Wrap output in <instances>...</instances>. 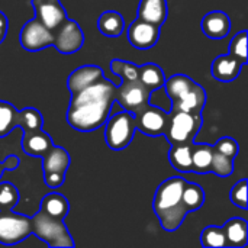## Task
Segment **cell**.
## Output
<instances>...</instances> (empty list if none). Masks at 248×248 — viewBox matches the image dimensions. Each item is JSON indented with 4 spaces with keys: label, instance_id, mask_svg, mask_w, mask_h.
I'll use <instances>...</instances> for the list:
<instances>
[{
    "label": "cell",
    "instance_id": "cell-33",
    "mask_svg": "<svg viewBox=\"0 0 248 248\" xmlns=\"http://www.w3.org/2000/svg\"><path fill=\"white\" fill-rule=\"evenodd\" d=\"M247 31H241L231 39L230 44V55L238 60L243 65L247 64Z\"/></svg>",
    "mask_w": 248,
    "mask_h": 248
},
{
    "label": "cell",
    "instance_id": "cell-17",
    "mask_svg": "<svg viewBox=\"0 0 248 248\" xmlns=\"http://www.w3.org/2000/svg\"><path fill=\"white\" fill-rule=\"evenodd\" d=\"M243 67L244 65L238 60L231 57L230 54L219 55L211 64V74L218 81L230 83V81H234L240 76Z\"/></svg>",
    "mask_w": 248,
    "mask_h": 248
},
{
    "label": "cell",
    "instance_id": "cell-8",
    "mask_svg": "<svg viewBox=\"0 0 248 248\" xmlns=\"http://www.w3.org/2000/svg\"><path fill=\"white\" fill-rule=\"evenodd\" d=\"M151 92H148L140 80L137 81H122L116 86V97L115 103H118L124 110L131 113H137L140 109L150 103Z\"/></svg>",
    "mask_w": 248,
    "mask_h": 248
},
{
    "label": "cell",
    "instance_id": "cell-1",
    "mask_svg": "<svg viewBox=\"0 0 248 248\" xmlns=\"http://www.w3.org/2000/svg\"><path fill=\"white\" fill-rule=\"evenodd\" d=\"M115 97L116 84L109 78L71 93L67 110L68 125L80 132H92L102 128L110 116Z\"/></svg>",
    "mask_w": 248,
    "mask_h": 248
},
{
    "label": "cell",
    "instance_id": "cell-23",
    "mask_svg": "<svg viewBox=\"0 0 248 248\" xmlns=\"http://www.w3.org/2000/svg\"><path fill=\"white\" fill-rule=\"evenodd\" d=\"M195 142V141H193ZM193 142L171 145L169 151V161L174 170L180 173H192V148Z\"/></svg>",
    "mask_w": 248,
    "mask_h": 248
},
{
    "label": "cell",
    "instance_id": "cell-21",
    "mask_svg": "<svg viewBox=\"0 0 248 248\" xmlns=\"http://www.w3.org/2000/svg\"><path fill=\"white\" fill-rule=\"evenodd\" d=\"M138 77L141 84L148 90V92H155L163 89L164 83H166V76L163 68L155 64V62H147L140 65L138 70Z\"/></svg>",
    "mask_w": 248,
    "mask_h": 248
},
{
    "label": "cell",
    "instance_id": "cell-9",
    "mask_svg": "<svg viewBox=\"0 0 248 248\" xmlns=\"http://www.w3.org/2000/svg\"><path fill=\"white\" fill-rule=\"evenodd\" d=\"M135 116V126L140 129L142 134L148 137H163L169 124V113L164 112L163 109L147 105L142 109H140Z\"/></svg>",
    "mask_w": 248,
    "mask_h": 248
},
{
    "label": "cell",
    "instance_id": "cell-16",
    "mask_svg": "<svg viewBox=\"0 0 248 248\" xmlns=\"http://www.w3.org/2000/svg\"><path fill=\"white\" fill-rule=\"evenodd\" d=\"M106 78L103 70L99 65H81L78 68H76L67 78V87L71 93H76L96 81H100Z\"/></svg>",
    "mask_w": 248,
    "mask_h": 248
},
{
    "label": "cell",
    "instance_id": "cell-24",
    "mask_svg": "<svg viewBox=\"0 0 248 248\" xmlns=\"http://www.w3.org/2000/svg\"><path fill=\"white\" fill-rule=\"evenodd\" d=\"M39 209L49 217H54L58 219H65V217L70 212V203L65 196H62L61 193L52 192L42 198Z\"/></svg>",
    "mask_w": 248,
    "mask_h": 248
},
{
    "label": "cell",
    "instance_id": "cell-38",
    "mask_svg": "<svg viewBox=\"0 0 248 248\" xmlns=\"http://www.w3.org/2000/svg\"><path fill=\"white\" fill-rule=\"evenodd\" d=\"M7 29H9L7 16L0 10V44L4 41V38H6V35H7Z\"/></svg>",
    "mask_w": 248,
    "mask_h": 248
},
{
    "label": "cell",
    "instance_id": "cell-37",
    "mask_svg": "<svg viewBox=\"0 0 248 248\" xmlns=\"http://www.w3.org/2000/svg\"><path fill=\"white\" fill-rule=\"evenodd\" d=\"M19 158L16 155H9L4 161H0V179L3 176L4 171H10L19 167Z\"/></svg>",
    "mask_w": 248,
    "mask_h": 248
},
{
    "label": "cell",
    "instance_id": "cell-19",
    "mask_svg": "<svg viewBox=\"0 0 248 248\" xmlns=\"http://www.w3.org/2000/svg\"><path fill=\"white\" fill-rule=\"evenodd\" d=\"M70 154L62 147L52 145V148L42 157L44 174H65L70 167Z\"/></svg>",
    "mask_w": 248,
    "mask_h": 248
},
{
    "label": "cell",
    "instance_id": "cell-32",
    "mask_svg": "<svg viewBox=\"0 0 248 248\" xmlns=\"http://www.w3.org/2000/svg\"><path fill=\"white\" fill-rule=\"evenodd\" d=\"M19 190L9 182L0 183V211L13 209L19 203Z\"/></svg>",
    "mask_w": 248,
    "mask_h": 248
},
{
    "label": "cell",
    "instance_id": "cell-12",
    "mask_svg": "<svg viewBox=\"0 0 248 248\" xmlns=\"http://www.w3.org/2000/svg\"><path fill=\"white\" fill-rule=\"evenodd\" d=\"M208 96L202 86L195 83L192 87H189L186 92H183L180 96H177L174 100H171V112L182 110L189 113H202L205 105H206Z\"/></svg>",
    "mask_w": 248,
    "mask_h": 248
},
{
    "label": "cell",
    "instance_id": "cell-7",
    "mask_svg": "<svg viewBox=\"0 0 248 248\" xmlns=\"http://www.w3.org/2000/svg\"><path fill=\"white\" fill-rule=\"evenodd\" d=\"M54 33V42L52 45L57 48L60 54H74L81 49L84 44V33L80 28V25L76 20L65 19L58 26L52 29Z\"/></svg>",
    "mask_w": 248,
    "mask_h": 248
},
{
    "label": "cell",
    "instance_id": "cell-25",
    "mask_svg": "<svg viewBox=\"0 0 248 248\" xmlns=\"http://www.w3.org/2000/svg\"><path fill=\"white\" fill-rule=\"evenodd\" d=\"M214 147L211 144H195L192 148V173L208 174L211 173V163Z\"/></svg>",
    "mask_w": 248,
    "mask_h": 248
},
{
    "label": "cell",
    "instance_id": "cell-20",
    "mask_svg": "<svg viewBox=\"0 0 248 248\" xmlns=\"http://www.w3.org/2000/svg\"><path fill=\"white\" fill-rule=\"evenodd\" d=\"M230 248L246 247L248 243V224L243 218H231L222 227Z\"/></svg>",
    "mask_w": 248,
    "mask_h": 248
},
{
    "label": "cell",
    "instance_id": "cell-29",
    "mask_svg": "<svg viewBox=\"0 0 248 248\" xmlns=\"http://www.w3.org/2000/svg\"><path fill=\"white\" fill-rule=\"evenodd\" d=\"M44 125V118L41 112L35 108H25L19 110L17 116V126L22 128L23 131H33V129H41Z\"/></svg>",
    "mask_w": 248,
    "mask_h": 248
},
{
    "label": "cell",
    "instance_id": "cell-27",
    "mask_svg": "<svg viewBox=\"0 0 248 248\" xmlns=\"http://www.w3.org/2000/svg\"><path fill=\"white\" fill-rule=\"evenodd\" d=\"M19 110L9 102L0 100V138L7 137L17 126Z\"/></svg>",
    "mask_w": 248,
    "mask_h": 248
},
{
    "label": "cell",
    "instance_id": "cell-22",
    "mask_svg": "<svg viewBox=\"0 0 248 248\" xmlns=\"http://www.w3.org/2000/svg\"><path fill=\"white\" fill-rule=\"evenodd\" d=\"M97 29L105 36L118 38L125 29L124 16L116 10H106L97 19Z\"/></svg>",
    "mask_w": 248,
    "mask_h": 248
},
{
    "label": "cell",
    "instance_id": "cell-6",
    "mask_svg": "<svg viewBox=\"0 0 248 248\" xmlns=\"http://www.w3.org/2000/svg\"><path fill=\"white\" fill-rule=\"evenodd\" d=\"M32 234L31 218L15 214L12 209L0 211V244L15 246Z\"/></svg>",
    "mask_w": 248,
    "mask_h": 248
},
{
    "label": "cell",
    "instance_id": "cell-14",
    "mask_svg": "<svg viewBox=\"0 0 248 248\" xmlns=\"http://www.w3.org/2000/svg\"><path fill=\"white\" fill-rule=\"evenodd\" d=\"M201 28L208 38L224 39L231 31V19L222 10H212L202 17Z\"/></svg>",
    "mask_w": 248,
    "mask_h": 248
},
{
    "label": "cell",
    "instance_id": "cell-26",
    "mask_svg": "<svg viewBox=\"0 0 248 248\" xmlns=\"http://www.w3.org/2000/svg\"><path fill=\"white\" fill-rule=\"evenodd\" d=\"M182 201L187 212L198 211L205 203V192L202 186L190 182H185L183 192H182Z\"/></svg>",
    "mask_w": 248,
    "mask_h": 248
},
{
    "label": "cell",
    "instance_id": "cell-10",
    "mask_svg": "<svg viewBox=\"0 0 248 248\" xmlns=\"http://www.w3.org/2000/svg\"><path fill=\"white\" fill-rule=\"evenodd\" d=\"M20 45L23 49L29 52H38L54 42V33L52 29L46 28L44 23H41L36 17L26 22L20 31Z\"/></svg>",
    "mask_w": 248,
    "mask_h": 248
},
{
    "label": "cell",
    "instance_id": "cell-11",
    "mask_svg": "<svg viewBox=\"0 0 248 248\" xmlns=\"http://www.w3.org/2000/svg\"><path fill=\"white\" fill-rule=\"evenodd\" d=\"M128 41L138 49H150L160 39V26L148 23L141 19H135L128 26Z\"/></svg>",
    "mask_w": 248,
    "mask_h": 248
},
{
    "label": "cell",
    "instance_id": "cell-3",
    "mask_svg": "<svg viewBox=\"0 0 248 248\" xmlns=\"http://www.w3.org/2000/svg\"><path fill=\"white\" fill-rule=\"evenodd\" d=\"M31 221H32V234H35L39 240H42L48 247L60 248L76 246L64 219L49 217L39 209V212L33 215Z\"/></svg>",
    "mask_w": 248,
    "mask_h": 248
},
{
    "label": "cell",
    "instance_id": "cell-5",
    "mask_svg": "<svg viewBox=\"0 0 248 248\" xmlns=\"http://www.w3.org/2000/svg\"><path fill=\"white\" fill-rule=\"evenodd\" d=\"M103 126L106 145L113 151L125 150L132 142L137 131L135 116L128 110H122L116 115L109 116Z\"/></svg>",
    "mask_w": 248,
    "mask_h": 248
},
{
    "label": "cell",
    "instance_id": "cell-13",
    "mask_svg": "<svg viewBox=\"0 0 248 248\" xmlns=\"http://www.w3.org/2000/svg\"><path fill=\"white\" fill-rule=\"evenodd\" d=\"M32 6L35 17L49 29H54L68 17L60 0H32Z\"/></svg>",
    "mask_w": 248,
    "mask_h": 248
},
{
    "label": "cell",
    "instance_id": "cell-31",
    "mask_svg": "<svg viewBox=\"0 0 248 248\" xmlns=\"http://www.w3.org/2000/svg\"><path fill=\"white\" fill-rule=\"evenodd\" d=\"M234 171V158L227 157L214 150L212 163H211V173L218 177H230Z\"/></svg>",
    "mask_w": 248,
    "mask_h": 248
},
{
    "label": "cell",
    "instance_id": "cell-2",
    "mask_svg": "<svg viewBox=\"0 0 248 248\" xmlns=\"http://www.w3.org/2000/svg\"><path fill=\"white\" fill-rule=\"evenodd\" d=\"M185 179L173 176L164 180L155 190L153 201V211L157 215L160 225L167 232L177 231L189 214L182 201Z\"/></svg>",
    "mask_w": 248,
    "mask_h": 248
},
{
    "label": "cell",
    "instance_id": "cell-35",
    "mask_svg": "<svg viewBox=\"0 0 248 248\" xmlns=\"http://www.w3.org/2000/svg\"><path fill=\"white\" fill-rule=\"evenodd\" d=\"M230 199L235 206L247 209V179H241L232 186L230 192Z\"/></svg>",
    "mask_w": 248,
    "mask_h": 248
},
{
    "label": "cell",
    "instance_id": "cell-36",
    "mask_svg": "<svg viewBox=\"0 0 248 248\" xmlns=\"http://www.w3.org/2000/svg\"><path fill=\"white\" fill-rule=\"evenodd\" d=\"M44 182L49 189H57L65 182V174H44Z\"/></svg>",
    "mask_w": 248,
    "mask_h": 248
},
{
    "label": "cell",
    "instance_id": "cell-4",
    "mask_svg": "<svg viewBox=\"0 0 248 248\" xmlns=\"http://www.w3.org/2000/svg\"><path fill=\"white\" fill-rule=\"evenodd\" d=\"M203 125L202 113H189L182 110L169 112V124L163 137L167 138L170 145L193 142L198 132Z\"/></svg>",
    "mask_w": 248,
    "mask_h": 248
},
{
    "label": "cell",
    "instance_id": "cell-18",
    "mask_svg": "<svg viewBox=\"0 0 248 248\" xmlns=\"http://www.w3.org/2000/svg\"><path fill=\"white\" fill-rule=\"evenodd\" d=\"M169 16L167 0H141L138 6V19L161 26Z\"/></svg>",
    "mask_w": 248,
    "mask_h": 248
},
{
    "label": "cell",
    "instance_id": "cell-30",
    "mask_svg": "<svg viewBox=\"0 0 248 248\" xmlns=\"http://www.w3.org/2000/svg\"><path fill=\"white\" fill-rule=\"evenodd\" d=\"M201 244L203 247H228L227 246V238H225V232L222 227H206L202 234H201Z\"/></svg>",
    "mask_w": 248,
    "mask_h": 248
},
{
    "label": "cell",
    "instance_id": "cell-28",
    "mask_svg": "<svg viewBox=\"0 0 248 248\" xmlns=\"http://www.w3.org/2000/svg\"><path fill=\"white\" fill-rule=\"evenodd\" d=\"M110 70H112V73L116 77H119L125 83L126 81H137V80H140V77H138L140 65H137L134 62L121 60V58H113L110 61Z\"/></svg>",
    "mask_w": 248,
    "mask_h": 248
},
{
    "label": "cell",
    "instance_id": "cell-15",
    "mask_svg": "<svg viewBox=\"0 0 248 248\" xmlns=\"http://www.w3.org/2000/svg\"><path fill=\"white\" fill-rule=\"evenodd\" d=\"M54 145L52 138L41 129L23 131L22 137V150L31 157H44Z\"/></svg>",
    "mask_w": 248,
    "mask_h": 248
},
{
    "label": "cell",
    "instance_id": "cell-34",
    "mask_svg": "<svg viewBox=\"0 0 248 248\" xmlns=\"http://www.w3.org/2000/svg\"><path fill=\"white\" fill-rule=\"evenodd\" d=\"M212 147H214L215 151H218V153H221V154H224L227 157H231L234 160H235V157L240 153L238 142L234 138H231V137H222V138H219Z\"/></svg>",
    "mask_w": 248,
    "mask_h": 248
}]
</instances>
